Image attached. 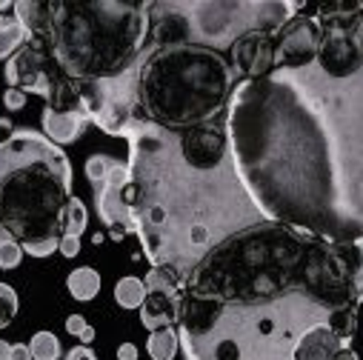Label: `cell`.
I'll list each match as a JSON object with an SVG mask.
<instances>
[{
  "mask_svg": "<svg viewBox=\"0 0 363 360\" xmlns=\"http://www.w3.org/2000/svg\"><path fill=\"white\" fill-rule=\"evenodd\" d=\"M4 21H6V15H4V12H0V26H4Z\"/></svg>",
  "mask_w": 363,
  "mask_h": 360,
  "instance_id": "33",
  "label": "cell"
},
{
  "mask_svg": "<svg viewBox=\"0 0 363 360\" xmlns=\"http://www.w3.org/2000/svg\"><path fill=\"white\" fill-rule=\"evenodd\" d=\"M29 43V32L26 26L18 21V18H6L4 26H0V60H6L12 57L21 46Z\"/></svg>",
  "mask_w": 363,
  "mask_h": 360,
  "instance_id": "16",
  "label": "cell"
},
{
  "mask_svg": "<svg viewBox=\"0 0 363 360\" xmlns=\"http://www.w3.org/2000/svg\"><path fill=\"white\" fill-rule=\"evenodd\" d=\"M343 306H360V243L263 220L192 269L174 329L189 360H292L298 340Z\"/></svg>",
  "mask_w": 363,
  "mask_h": 360,
  "instance_id": "2",
  "label": "cell"
},
{
  "mask_svg": "<svg viewBox=\"0 0 363 360\" xmlns=\"http://www.w3.org/2000/svg\"><path fill=\"white\" fill-rule=\"evenodd\" d=\"M235 86L238 77L218 49L201 43L157 46L135 66L132 118L184 132L220 118Z\"/></svg>",
  "mask_w": 363,
  "mask_h": 360,
  "instance_id": "5",
  "label": "cell"
},
{
  "mask_svg": "<svg viewBox=\"0 0 363 360\" xmlns=\"http://www.w3.org/2000/svg\"><path fill=\"white\" fill-rule=\"evenodd\" d=\"M115 163H118V160H115V157H109V154H92V157L86 160V177H89V184H92V189L104 184L106 174L112 171V166H115Z\"/></svg>",
  "mask_w": 363,
  "mask_h": 360,
  "instance_id": "21",
  "label": "cell"
},
{
  "mask_svg": "<svg viewBox=\"0 0 363 360\" xmlns=\"http://www.w3.org/2000/svg\"><path fill=\"white\" fill-rule=\"evenodd\" d=\"M143 286H146V298L140 303V323L149 332L174 326L177 312H180V289H184V281H180L172 269L152 266L149 275L143 278Z\"/></svg>",
  "mask_w": 363,
  "mask_h": 360,
  "instance_id": "9",
  "label": "cell"
},
{
  "mask_svg": "<svg viewBox=\"0 0 363 360\" xmlns=\"http://www.w3.org/2000/svg\"><path fill=\"white\" fill-rule=\"evenodd\" d=\"M6 360H32V351H29V346L26 343H12V349H9V357Z\"/></svg>",
  "mask_w": 363,
  "mask_h": 360,
  "instance_id": "29",
  "label": "cell"
},
{
  "mask_svg": "<svg viewBox=\"0 0 363 360\" xmlns=\"http://www.w3.org/2000/svg\"><path fill=\"white\" fill-rule=\"evenodd\" d=\"M26 98H29V95H23L21 89L6 86V92H4V106H6L9 112H21V109L26 106Z\"/></svg>",
  "mask_w": 363,
  "mask_h": 360,
  "instance_id": "24",
  "label": "cell"
},
{
  "mask_svg": "<svg viewBox=\"0 0 363 360\" xmlns=\"http://www.w3.org/2000/svg\"><path fill=\"white\" fill-rule=\"evenodd\" d=\"M340 346H346V340H340L326 323H318L298 340L292 360H335Z\"/></svg>",
  "mask_w": 363,
  "mask_h": 360,
  "instance_id": "12",
  "label": "cell"
},
{
  "mask_svg": "<svg viewBox=\"0 0 363 360\" xmlns=\"http://www.w3.org/2000/svg\"><path fill=\"white\" fill-rule=\"evenodd\" d=\"M72 163L38 132H15L0 146V229L21 246L63 235Z\"/></svg>",
  "mask_w": 363,
  "mask_h": 360,
  "instance_id": "6",
  "label": "cell"
},
{
  "mask_svg": "<svg viewBox=\"0 0 363 360\" xmlns=\"http://www.w3.org/2000/svg\"><path fill=\"white\" fill-rule=\"evenodd\" d=\"M146 298V286H143V278H135V275H126L115 283V300L118 306L123 309H140Z\"/></svg>",
  "mask_w": 363,
  "mask_h": 360,
  "instance_id": "17",
  "label": "cell"
},
{
  "mask_svg": "<svg viewBox=\"0 0 363 360\" xmlns=\"http://www.w3.org/2000/svg\"><path fill=\"white\" fill-rule=\"evenodd\" d=\"M98 189V215L109 229L112 240H123L135 235V215H132V184L126 163H115L112 171Z\"/></svg>",
  "mask_w": 363,
  "mask_h": 360,
  "instance_id": "8",
  "label": "cell"
},
{
  "mask_svg": "<svg viewBox=\"0 0 363 360\" xmlns=\"http://www.w3.org/2000/svg\"><path fill=\"white\" fill-rule=\"evenodd\" d=\"M66 360H98V354L89 346H74V349L66 351Z\"/></svg>",
  "mask_w": 363,
  "mask_h": 360,
  "instance_id": "27",
  "label": "cell"
},
{
  "mask_svg": "<svg viewBox=\"0 0 363 360\" xmlns=\"http://www.w3.org/2000/svg\"><path fill=\"white\" fill-rule=\"evenodd\" d=\"M63 326H66V332H69V334H74V337H77L89 323H86V317H83V315H69Z\"/></svg>",
  "mask_w": 363,
  "mask_h": 360,
  "instance_id": "26",
  "label": "cell"
},
{
  "mask_svg": "<svg viewBox=\"0 0 363 360\" xmlns=\"http://www.w3.org/2000/svg\"><path fill=\"white\" fill-rule=\"evenodd\" d=\"M9 349H12V343L0 340V360H6V357H9Z\"/></svg>",
  "mask_w": 363,
  "mask_h": 360,
  "instance_id": "32",
  "label": "cell"
},
{
  "mask_svg": "<svg viewBox=\"0 0 363 360\" xmlns=\"http://www.w3.org/2000/svg\"><path fill=\"white\" fill-rule=\"evenodd\" d=\"M101 272L95 266H77L74 272H69V278H66V289H69V295L74 298V300H80V303H89V300H95L98 295H101Z\"/></svg>",
  "mask_w": 363,
  "mask_h": 360,
  "instance_id": "14",
  "label": "cell"
},
{
  "mask_svg": "<svg viewBox=\"0 0 363 360\" xmlns=\"http://www.w3.org/2000/svg\"><path fill=\"white\" fill-rule=\"evenodd\" d=\"M232 72L243 80L266 77L275 69V38L263 32H249L232 43Z\"/></svg>",
  "mask_w": 363,
  "mask_h": 360,
  "instance_id": "11",
  "label": "cell"
},
{
  "mask_svg": "<svg viewBox=\"0 0 363 360\" xmlns=\"http://www.w3.org/2000/svg\"><path fill=\"white\" fill-rule=\"evenodd\" d=\"M21 260H23V246L4 232V237H0V269H18Z\"/></svg>",
  "mask_w": 363,
  "mask_h": 360,
  "instance_id": "22",
  "label": "cell"
},
{
  "mask_svg": "<svg viewBox=\"0 0 363 360\" xmlns=\"http://www.w3.org/2000/svg\"><path fill=\"white\" fill-rule=\"evenodd\" d=\"M138 357H140V351H138L135 343H121L118 346V360H138Z\"/></svg>",
  "mask_w": 363,
  "mask_h": 360,
  "instance_id": "30",
  "label": "cell"
},
{
  "mask_svg": "<svg viewBox=\"0 0 363 360\" xmlns=\"http://www.w3.org/2000/svg\"><path fill=\"white\" fill-rule=\"evenodd\" d=\"M40 123H43V137L55 146H66V143H74L83 132V118L77 115H69V112H55L49 106H43V115H40Z\"/></svg>",
  "mask_w": 363,
  "mask_h": 360,
  "instance_id": "13",
  "label": "cell"
},
{
  "mask_svg": "<svg viewBox=\"0 0 363 360\" xmlns=\"http://www.w3.org/2000/svg\"><path fill=\"white\" fill-rule=\"evenodd\" d=\"M66 80H72V77H66L60 72V66L55 63V57L32 38L6 63V83L12 89H21L23 95L43 98L46 103L60 92Z\"/></svg>",
  "mask_w": 363,
  "mask_h": 360,
  "instance_id": "7",
  "label": "cell"
},
{
  "mask_svg": "<svg viewBox=\"0 0 363 360\" xmlns=\"http://www.w3.org/2000/svg\"><path fill=\"white\" fill-rule=\"evenodd\" d=\"M15 18L72 80L132 72L152 29L149 4L135 0H18Z\"/></svg>",
  "mask_w": 363,
  "mask_h": 360,
  "instance_id": "4",
  "label": "cell"
},
{
  "mask_svg": "<svg viewBox=\"0 0 363 360\" xmlns=\"http://www.w3.org/2000/svg\"><path fill=\"white\" fill-rule=\"evenodd\" d=\"M29 351H32V360H57L63 354L57 334H52L46 329L43 332H35V337L29 343Z\"/></svg>",
  "mask_w": 363,
  "mask_h": 360,
  "instance_id": "18",
  "label": "cell"
},
{
  "mask_svg": "<svg viewBox=\"0 0 363 360\" xmlns=\"http://www.w3.org/2000/svg\"><path fill=\"white\" fill-rule=\"evenodd\" d=\"M235 171L266 220L360 243V77L272 69L223 115Z\"/></svg>",
  "mask_w": 363,
  "mask_h": 360,
  "instance_id": "1",
  "label": "cell"
},
{
  "mask_svg": "<svg viewBox=\"0 0 363 360\" xmlns=\"http://www.w3.org/2000/svg\"><path fill=\"white\" fill-rule=\"evenodd\" d=\"M57 240H60V237L26 243V246H23V254H32V257H49V254H55V252H57Z\"/></svg>",
  "mask_w": 363,
  "mask_h": 360,
  "instance_id": "23",
  "label": "cell"
},
{
  "mask_svg": "<svg viewBox=\"0 0 363 360\" xmlns=\"http://www.w3.org/2000/svg\"><path fill=\"white\" fill-rule=\"evenodd\" d=\"M86 223H89V212H86V203L72 195L69 198V206H66V223H63V235H74L80 237L86 232Z\"/></svg>",
  "mask_w": 363,
  "mask_h": 360,
  "instance_id": "19",
  "label": "cell"
},
{
  "mask_svg": "<svg viewBox=\"0 0 363 360\" xmlns=\"http://www.w3.org/2000/svg\"><path fill=\"white\" fill-rule=\"evenodd\" d=\"M95 334H98V332H95V326H86V329H83V332L77 334L80 346H89V343H95Z\"/></svg>",
  "mask_w": 363,
  "mask_h": 360,
  "instance_id": "31",
  "label": "cell"
},
{
  "mask_svg": "<svg viewBox=\"0 0 363 360\" xmlns=\"http://www.w3.org/2000/svg\"><path fill=\"white\" fill-rule=\"evenodd\" d=\"M320 46V26L303 9L275 35V69H306L315 63Z\"/></svg>",
  "mask_w": 363,
  "mask_h": 360,
  "instance_id": "10",
  "label": "cell"
},
{
  "mask_svg": "<svg viewBox=\"0 0 363 360\" xmlns=\"http://www.w3.org/2000/svg\"><path fill=\"white\" fill-rule=\"evenodd\" d=\"M18 309H21L18 292L9 283H0V329L12 326V320L18 317Z\"/></svg>",
  "mask_w": 363,
  "mask_h": 360,
  "instance_id": "20",
  "label": "cell"
},
{
  "mask_svg": "<svg viewBox=\"0 0 363 360\" xmlns=\"http://www.w3.org/2000/svg\"><path fill=\"white\" fill-rule=\"evenodd\" d=\"M146 351H149V357H152V360H174V357H177V351H180L177 329H174V326H163V329L149 332Z\"/></svg>",
  "mask_w": 363,
  "mask_h": 360,
  "instance_id": "15",
  "label": "cell"
},
{
  "mask_svg": "<svg viewBox=\"0 0 363 360\" xmlns=\"http://www.w3.org/2000/svg\"><path fill=\"white\" fill-rule=\"evenodd\" d=\"M123 137L135 235L152 266L186 281L218 243L266 220L235 171L223 115L184 132L135 120Z\"/></svg>",
  "mask_w": 363,
  "mask_h": 360,
  "instance_id": "3",
  "label": "cell"
},
{
  "mask_svg": "<svg viewBox=\"0 0 363 360\" xmlns=\"http://www.w3.org/2000/svg\"><path fill=\"white\" fill-rule=\"evenodd\" d=\"M15 123L9 120V118H0V146H4V143H9L12 137H15Z\"/></svg>",
  "mask_w": 363,
  "mask_h": 360,
  "instance_id": "28",
  "label": "cell"
},
{
  "mask_svg": "<svg viewBox=\"0 0 363 360\" xmlns=\"http://www.w3.org/2000/svg\"><path fill=\"white\" fill-rule=\"evenodd\" d=\"M57 252H60L63 257H77V254H80V237H74V235H60Z\"/></svg>",
  "mask_w": 363,
  "mask_h": 360,
  "instance_id": "25",
  "label": "cell"
}]
</instances>
